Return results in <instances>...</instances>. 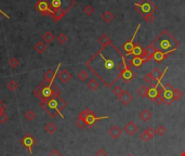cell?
<instances>
[{
  "label": "cell",
  "mask_w": 185,
  "mask_h": 156,
  "mask_svg": "<svg viewBox=\"0 0 185 156\" xmlns=\"http://www.w3.org/2000/svg\"><path fill=\"white\" fill-rule=\"evenodd\" d=\"M122 92H123V90H122V88L120 87V86H117V85H116V86H114V87H113V93L115 94V96L117 97V98L120 96V94L122 93Z\"/></svg>",
  "instance_id": "40"
},
{
  "label": "cell",
  "mask_w": 185,
  "mask_h": 156,
  "mask_svg": "<svg viewBox=\"0 0 185 156\" xmlns=\"http://www.w3.org/2000/svg\"><path fill=\"white\" fill-rule=\"evenodd\" d=\"M9 117L8 115L6 114V113H2V114H0V124H2V125H4V124L8 121Z\"/></svg>",
  "instance_id": "46"
},
{
  "label": "cell",
  "mask_w": 185,
  "mask_h": 156,
  "mask_svg": "<svg viewBox=\"0 0 185 156\" xmlns=\"http://www.w3.org/2000/svg\"><path fill=\"white\" fill-rule=\"evenodd\" d=\"M166 132H167V129L161 125H159L158 127L155 129V133H156L157 135H159V137H163V135H166Z\"/></svg>",
  "instance_id": "36"
},
{
  "label": "cell",
  "mask_w": 185,
  "mask_h": 156,
  "mask_svg": "<svg viewBox=\"0 0 185 156\" xmlns=\"http://www.w3.org/2000/svg\"><path fill=\"white\" fill-rule=\"evenodd\" d=\"M68 40L67 35H65L64 33H60L58 36H56V41L59 42L60 45H65Z\"/></svg>",
  "instance_id": "31"
},
{
  "label": "cell",
  "mask_w": 185,
  "mask_h": 156,
  "mask_svg": "<svg viewBox=\"0 0 185 156\" xmlns=\"http://www.w3.org/2000/svg\"><path fill=\"white\" fill-rule=\"evenodd\" d=\"M24 116L27 121H34V119L36 118V114L33 112V111H27V112H25Z\"/></svg>",
  "instance_id": "38"
},
{
  "label": "cell",
  "mask_w": 185,
  "mask_h": 156,
  "mask_svg": "<svg viewBox=\"0 0 185 156\" xmlns=\"http://www.w3.org/2000/svg\"><path fill=\"white\" fill-rule=\"evenodd\" d=\"M129 65L126 55L113 42L102 47L86 66L103 83L106 88H113L119 79L120 73Z\"/></svg>",
  "instance_id": "1"
},
{
  "label": "cell",
  "mask_w": 185,
  "mask_h": 156,
  "mask_svg": "<svg viewBox=\"0 0 185 156\" xmlns=\"http://www.w3.org/2000/svg\"><path fill=\"white\" fill-rule=\"evenodd\" d=\"M67 12H68V11L64 10V9H59V10H55L53 14H52L51 19L53 20L54 22H59V21H61V20L63 19L64 15H65Z\"/></svg>",
  "instance_id": "22"
},
{
  "label": "cell",
  "mask_w": 185,
  "mask_h": 156,
  "mask_svg": "<svg viewBox=\"0 0 185 156\" xmlns=\"http://www.w3.org/2000/svg\"><path fill=\"white\" fill-rule=\"evenodd\" d=\"M107 118H108V116H103V117H97V116H95L94 113H93L92 111L90 110L89 114L87 115V117L84 118V123H86L87 127L92 128L93 126H94L95 124H97L99 121H101V119H107Z\"/></svg>",
  "instance_id": "10"
},
{
  "label": "cell",
  "mask_w": 185,
  "mask_h": 156,
  "mask_svg": "<svg viewBox=\"0 0 185 156\" xmlns=\"http://www.w3.org/2000/svg\"><path fill=\"white\" fill-rule=\"evenodd\" d=\"M156 52V49H155L154 45L150 44L148 45L146 48H144V54H143V58L146 59V60L149 62L150 60H153V55H154V53Z\"/></svg>",
  "instance_id": "17"
},
{
  "label": "cell",
  "mask_w": 185,
  "mask_h": 156,
  "mask_svg": "<svg viewBox=\"0 0 185 156\" xmlns=\"http://www.w3.org/2000/svg\"><path fill=\"white\" fill-rule=\"evenodd\" d=\"M55 39V37H54L53 33L52 31H45V33L42 34V41L45 42V44H51V42H53V40Z\"/></svg>",
  "instance_id": "23"
},
{
  "label": "cell",
  "mask_w": 185,
  "mask_h": 156,
  "mask_svg": "<svg viewBox=\"0 0 185 156\" xmlns=\"http://www.w3.org/2000/svg\"><path fill=\"white\" fill-rule=\"evenodd\" d=\"M144 20H145V21L147 22L148 24H150V23H153L155 20H156V17H155V14L153 13V14H149V15H147V17H144Z\"/></svg>",
  "instance_id": "45"
},
{
  "label": "cell",
  "mask_w": 185,
  "mask_h": 156,
  "mask_svg": "<svg viewBox=\"0 0 185 156\" xmlns=\"http://www.w3.org/2000/svg\"><path fill=\"white\" fill-rule=\"evenodd\" d=\"M135 77H136V73L133 71V69H132L130 65H128V66L123 69L121 73H120V76H119V78L121 79L125 83H129L130 81L133 80Z\"/></svg>",
  "instance_id": "7"
},
{
  "label": "cell",
  "mask_w": 185,
  "mask_h": 156,
  "mask_svg": "<svg viewBox=\"0 0 185 156\" xmlns=\"http://www.w3.org/2000/svg\"><path fill=\"white\" fill-rule=\"evenodd\" d=\"M144 131H145V132L147 133V135H149L152 139L154 138V135H156V133H155V129H153L152 127H147V128H146V130H144Z\"/></svg>",
  "instance_id": "47"
},
{
  "label": "cell",
  "mask_w": 185,
  "mask_h": 156,
  "mask_svg": "<svg viewBox=\"0 0 185 156\" xmlns=\"http://www.w3.org/2000/svg\"><path fill=\"white\" fill-rule=\"evenodd\" d=\"M34 49H35L36 52H38V53H43V52L47 51V45H45V42L43 41H38L37 44L35 45V47H34Z\"/></svg>",
  "instance_id": "26"
},
{
  "label": "cell",
  "mask_w": 185,
  "mask_h": 156,
  "mask_svg": "<svg viewBox=\"0 0 185 156\" xmlns=\"http://www.w3.org/2000/svg\"><path fill=\"white\" fill-rule=\"evenodd\" d=\"M144 54V48L142 46H141L139 42H135V45H134L133 47V50L130 52L128 55H126V58L129 55H132V56H143Z\"/></svg>",
  "instance_id": "19"
},
{
  "label": "cell",
  "mask_w": 185,
  "mask_h": 156,
  "mask_svg": "<svg viewBox=\"0 0 185 156\" xmlns=\"http://www.w3.org/2000/svg\"><path fill=\"white\" fill-rule=\"evenodd\" d=\"M144 81H145L146 83H148L149 86L154 83V78H153V76H152V73H148L144 76Z\"/></svg>",
  "instance_id": "41"
},
{
  "label": "cell",
  "mask_w": 185,
  "mask_h": 156,
  "mask_svg": "<svg viewBox=\"0 0 185 156\" xmlns=\"http://www.w3.org/2000/svg\"><path fill=\"white\" fill-rule=\"evenodd\" d=\"M122 133V130L121 128L119 127V126L117 125H114L113 127H111V129L108 130V135H111L113 139H118V138H120V135H121Z\"/></svg>",
  "instance_id": "20"
},
{
  "label": "cell",
  "mask_w": 185,
  "mask_h": 156,
  "mask_svg": "<svg viewBox=\"0 0 185 156\" xmlns=\"http://www.w3.org/2000/svg\"><path fill=\"white\" fill-rule=\"evenodd\" d=\"M20 144L23 148H25L28 151L29 154H31V153H33V148L37 144V140H36V138L33 137L31 133H26V135L20 140Z\"/></svg>",
  "instance_id": "4"
},
{
  "label": "cell",
  "mask_w": 185,
  "mask_h": 156,
  "mask_svg": "<svg viewBox=\"0 0 185 156\" xmlns=\"http://www.w3.org/2000/svg\"><path fill=\"white\" fill-rule=\"evenodd\" d=\"M56 100H58V104H59V110H60V112H61L62 110H64V108L66 107L67 103H66L61 97H56Z\"/></svg>",
  "instance_id": "39"
},
{
  "label": "cell",
  "mask_w": 185,
  "mask_h": 156,
  "mask_svg": "<svg viewBox=\"0 0 185 156\" xmlns=\"http://www.w3.org/2000/svg\"><path fill=\"white\" fill-rule=\"evenodd\" d=\"M58 78L60 79L61 83H67L68 81L72 79V74H70L66 69H62L60 73H58Z\"/></svg>",
  "instance_id": "18"
},
{
  "label": "cell",
  "mask_w": 185,
  "mask_h": 156,
  "mask_svg": "<svg viewBox=\"0 0 185 156\" xmlns=\"http://www.w3.org/2000/svg\"><path fill=\"white\" fill-rule=\"evenodd\" d=\"M159 85L161 86V83H153V85H150L149 87H148L147 98L149 99L150 101H153V102L156 100L157 97H159L161 94V89H159Z\"/></svg>",
  "instance_id": "9"
},
{
  "label": "cell",
  "mask_w": 185,
  "mask_h": 156,
  "mask_svg": "<svg viewBox=\"0 0 185 156\" xmlns=\"http://www.w3.org/2000/svg\"><path fill=\"white\" fill-rule=\"evenodd\" d=\"M41 87H42V86H41ZM53 97H54V94H53V92H52L51 88L50 87H42L41 88V91H40L39 96H38V98L40 99V102H45V101H48L49 99L53 98Z\"/></svg>",
  "instance_id": "11"
},
{
  "label": "cell",
  "mask_w": 185,
  "mask_h": 156,
  "mask_svg": "<svg viewBox=\"0 0 185 156\" xmlns=\"http://www.w3.org/2000/svg\"><path fill=\"white\" fill-rule=\"evenodd\" d=\"M97 156H107V152H106V150L105 149H100V150H97V154H95Z\"/></svg>",
  "instance_id": "49"
},
{
  "label": "cell",
  "mask_w": 185,
  "mask_h": 156,
  "mask_svg": "<svg viewBox=\"0 0 185 156\" xmlns=\"http://www.w3.org/2000/svg\"><path fill=\"white\" fill-rule=\"evenodd\" d=\"M7 87H8V89L10 90V91H15V90L17 89V87H19V83H17L15 80H13V79H11L10 81L8 83V85H7Z\"/></svg>",
  "instance_id": "34"
},
{
  "label": "cell",
  "mask_w": 185,
  "mask_h": 156,
  "mask_svg": "<svg viewBox=\"0 0 185 156\" xmlns=\"http://www.w3.org/2000/svg\"><path fill=\"white\" fill-rule=\"evenodd\" d=\"M139 117H140V118L142 119L143 121H149V119L153 117V114L148 110L144 108V110H142L140 112V114H139Z\"/></svg>",
  "instance_id": "25"
},
{
  "label": "cell",
  "mask_w": 185,
  "mask_h": 156,
  "mask_svg": "<svg viewBox=\"0 0 185 156\" xmlns=\"http://www.w3.org/2000/svg\"><path fill=\"white\" fill-rule=\"evenodd\" d=\"M161 97L167 105H171L172 102H174L173 101V87L170 83L161 85Z\"/></svg>",
  "instance_id": "5"
},
{
  "label": "cell",
  "mask_w": 185,
  "mask_h": 156,
  "mask_svg": "<svg viewBox=\"0 0 185 156\" xmlns=\"http://www.w3.org/2000/svg\"><path fill=\"white\" fill-rule=\"evenodd\" d=\"M147 90H148V87H146L145 85H142L138 89V94L141 98H146V97H147Z\"/></svg>",
  "instance_id": "33"
},
{
  "label": "cell",
  "mask_w": 185,
  "mask_h": 156,
  "mask_svg": "<svg viewBox=\"0 0 185 156\" xmlns=\"http://www.w3.org/2000/svg\"><path fill=\"white\" fill-rule=\"evenodd\" d=\"M140 27H141V24H139V25L136 26L135 31H134L133 37H132L131 39L128 40V41H126L125 44L122 45L121 49H122V51H123V52H126V55H128V54H129L130 52H131L132 50H133V47H134V45H135V42H134V39H135L136 34H138V31H139V29H140Z\"/></svg>",
  "instance_id": "8"
},
{
  "label": "cell",
  "mask_w": 185,
  "mask_h": 156,
  "mask_svg": "<svg viewBox=\"0 0 185 156\" xmlns=\"http://www.w3.org/2000/svg\"><path fill=\"white\" fill-rule=\"evenodd\" d=\"M154 45L155 49L159 50L164 53H168L170 55L171 53H173L175 50H178L180 47V42L173 37V35H171V33H169L168 31H163L152 42Z\"/></svg>",
  "instance_id": "2"
},
{
  "label": "cell",
  "mask_w": 185,
  "mask_h": 156,
  "mask_svg": "<svg viewBox=\"0 0 185 156\" xmlns=\"http://www.w3.org/2000/svg\"><path fill=\"white\" fill-rule=\"evenodd\" d=\"M99 42L101 44V46L102 47H106V46H108L109 44L111 42V38L108 37L107 35H102L101 37L99 38Z\"/></svg>",
  "instance_id": "29"
},
{
  "label": "cell",
  "mask_w": 185,
  "mask_h": 156,
  "mask_svg": "<svg viewBox=\"0 0 185 156\" xmlns=\"http://www.w3.org/2000/svg\"><path fill=\"white\" fill-rule=\"evenodd\" d=\"M123 130H125V132L127 133L128 135H136V133H138L139 127L133 123V121H129V123L125 125Z\"/></svg>",
  "instance_id": "16"
},
{
  "label": "cell",
  "mask_w": 185,
  "mask_h": 156,
  "mask_svg": "<svg viewBox=\"0 0 185 156\" xmlns=\"http://www.w3.org/2000/svg\"><path fill=\"white\" fill-rule=\"evenodd\" d=\"M75 124H76V126L79 128V129H84V128L87 127L84 121H82V119H80V118H77L76 121H75Z\"/></svg>",
  "instance_id": "42"
},
{
  "label": "cell",
  "mask_w": 185,
  "mask_h": 156,
  "mask_svg": "<svg viewBox=\"0 0 185 156\" xmlns=\"http://www.w3.org/2000/svg\"><path fill=\"white\" fill-rule=\"evenodd\" d=\"M93 12H94V9H93V7L91 6V4H87V6L83 8V13L86 15H88V17L92 15Z\"/></svg>",
  "instance_id": "37"
},
{
  "label": "cell",
  "mask_w": 185,
  "mask_h": 156,
  "mask_svg": "<svg viewBox=\"0 0 185 156\" xmlns=\"http://www.w3.org/2000/svg\"><path fill=\"white\" fill-rule=\"evenodd\" d=\"M45 130L47 131L49 135H53V133L58 130V127H56V125L54 123H48V124H45Z\"/></svg>",
  "instance_id": "28"
},
{
  "label": "cell",
  "mask_w": 185,
  "mask_h": 156,
  "mask_svg": "<svg viewBox=\"0 0 185 156\" xmlns=\"http://www.w3.org/2000/svg\"><path fill=\"white\" fill-rule=\"evenodd\" d=\"M118 99H119L120 103L123 104L125 106H127V105H129V104L132 102V100H133V96H132V94L130 93L129 91L125 90V91H123L122 93L120 94L119 97H118Z\"/></svg>",
  "instance_id": "15"
},
{
  "label": "cell",
  "mask_w": 185,
  "mask_h": 156,
  "mask_svg": "<svg viewBox=\"0 0 185 156\" xmlns=\"http://www.w3.org/2000/svg\"><path fill=\"white\" fill-rule=\"evenodd\" d=\"M150 139H152V138H150L149 135H148L147 133L145 132V131H143V132L140 133V140H141V141H143V142H148Z\"/></svg>",
  "instance_id": "44"
},
{
  "label": "cell",
  "mask_w": 185,
  "mask_h": 156,
  "mask_svg": "<svg viewBox=\"0 0 185 156\" xmlns=\"http://www.w3.org/2000/svg\"><path fill=\"white\" fill-rule=\"evenodd\" d=\"M87 87L90 91H97V89L100 88V83L97 79H90L87 83Z\"/></svg>",
  "instance_id": "24"
},
{
  "label": "cell",
  "mask_w": 185,
  "mask_h": 156,
  "mask_svg": "<svg viewBox=\"0 0 185 156\" xmlns=\"http://www.w3.org/2000/svg\"><path fill=\"white\" fill-rule=\"evenodd\" d=\"M125 156H132L131 154H127V155H125Z\"/></svg>",
  "instance_id": "52"
},
{
  "label": "cell",
  "mask_w": 185,
  "mask_h": 156,
  "mask_svg": "<svg viewBox=\"0 0 185 156\" xmlns=\"http://www.w3.org/2000/svg\"><path fill=\"white\" fill-rule=\"evenodd\" d=\"M133 8L143 17L153 14L157 10V6L153 0H140L139 2H135L133 4Z\"/></svg>",
  "instance_id": "3"
},
{
  "label": "cell",
  "mask_w": 185,
  "mask_h": 156,
  "mask_svg": "<svg viewBox=\"0 0 185 156\" xmlns=\"http://www.w3.org/2000/svg\"><path fill=\"white\" fill-rule=\"evenodd\" d=\"M49 156H62V153L58 149H53L49 152Z\"/></svg>",
  "instance_id": "48"
},
{
  "label": "cell",
  "mask_w": 185,
  "mask_h": 156,
  "mask_svg": "<svg viewBox=\"0 0 185 156\" xmlns=\"http://www.w3.org/2000/svg\"><path fill=\"white\" fill-rule=\"evenodd\" d=\"M9 64H10V66L12 67V69H17V67L19 66L20 62L17 58H12V59H10V61H9Z\"/></svg>",
  "instance_id": "43"
},
{
  "label": "cell",
  "mask_w": 185,
  "mask_h": 156,
  "mask_svg": "<svg viewBox=\"0 0 185 156\" xmlns=\"http://www.w3.org/2000/svg\"><path fill=\"white\" fill-rule=\"evenodd\" d=\"M167 71H168V67H166L163 72H161L158 67H154L152 71V76H153V78H154V81H156L157 83H161V79H163L164 73H166Z\"/></svg>",
  "instance_id": "14"
},
{
  "label": "cell",
  "mask_w": 185,
  "mask_h": 156,
  "mask_svg": "<svg viewBox=\"0 0 185 156\" xmlns=\"http://www.w3.org/2000/svg\"><path fill=\"white\" fill-rule=\"evenodd\" d=\"M60 66H61V64H59L58 67H56L55 69H48V71L45 73V76H43V80L48 81V83H53V80H54V78H55V76L58 75V69H60Z\"/></svg>",
  "instance_id": "13"
},
{
  "label": "cell",
  "mask_w": 185,
  "mask_h": 156,
  "mask_svg": "<svg viewBox=\"0 0 185 156\" xmlns=\"http://www.w3.org/2000/svg\"><path fill=\"white\" fill-rule=\"evenodd\" d=\"M154 102L156 103L157 105H160V104L164 103V99H163V97H161V94H160V96H159V97H157V98H156V100H155Z\"/></svg>",
  "instance_id": "50"
},
{
  "label": "cell",
  "mask_w": 185,
  "mask_h": 156,
  "mask_svg": "<svg viewBox=\"0 0 185 156\" xmlns=\"http://www.w3.org/2000/svg\"><path fill=\"white\" fill-rule=\"evenodd\" d=\"M77 78H78L80 81H82V83H83V81H86L87 79L89 78L88 72H87L86 69H81V71L78 73V75H77Z\"/></svg>",
  "instance_id": "32"
},
{
  "label": "cell",
  "mask_w": 185,
  "mask_h": 156,
  "mask_svg": "<svg viewBox=\"0 0 185 156\" xmlns=\"http://www.w3.org/2000/svg\"><path fill=\"white\" fill-rule=\"evenodd\" d=\"M50 88H51V90H52V92H53V94H54V97H61V89L58 87V86L55 85L54 83H52L51 85H50Z\"/></svg>",
  "instance_id": "35"
},
{
  "label": "cell",
  "mask_w": 185,
  "mask_h": 156,
  "mask_svg": "<svg viewBox=\"0 0 185 156\" xmlns=\"http://www.w3.org/2000/svg\"><path fill=\"white\" fill-rule=\"evenodd\" d=\"M101 17H102V20L105 22V23L108 24V23H111V22L114 20V14L111 12V11H105V12L102 14Z\"/></svg>",
  "instance_id": "27"
},
{
  "label": "cell",
  "mask_w": 185,
  "mask_h": 156,
  "mask_svg": "<svg viewBox=\"0 0 185 156\" xmlns=\"http://www.w3.org/2000/svg\"><path fill=\"white\" fill-rule=\"evenodd\" d=\"M168 56H169L168 53H164V52L156 50V52L154 53V55H153V60H154L155 62L157 63V64H160V63L163 62L164 59H167Z\"/></svg>",
  "instance_id": "21"
},
{
  "label": "cell",
  "mask_w": 185,
  "mask_h": 156,
  "mask_svg": "<svg viewBox=\"0 0 185 156\" xmlns=\"http://www.w3.org/2000/svg\"><path fill=\"white\" fill-rule=\"evenodd\" d=\"M35 9L42 15L52 17V14H53V11L50 8V3L48 0H38L35 4Z\"/></svg>",
  "instance_id": "6"
},
{
  "label": "cell",
  "mask_w": 185,
  "mask_h": 156,
  "mask_svg": "<svg viewBox=\"0 0 185 156\" xmlns=\"http://www.w3.org/2000/svg\"><path fill=\"white\" fill-rule=\"evenodd\" d=\"M4 110H6V104L2 100H0V114L4 113Z\"/></svg>",
  "instance_id": "51"
},
{
  "label": "cell",
  "mask_w": 185,
  "mask_h": 156,
  "mask_svg": "<svg viewBox=\"0 0 185 156\" xmlns=\"http://www.w3.org/2000/svg\"><path fill=\"white\" fill-rule=\"evenodd\" d=\"M94 156H97V155H94Z\"/></svg>",
  "instance_id": "53"
},
{
  "label": "cell",
  "mask_w": 185,
  "mask_h": 156,
  "mask_svg": "<svg viewBox=\"0 0 185 156\" xmlns=\"http://www.w3.org/2000/svg\"><path fill=\"white\" fill-rule=\"evenodd\" d=\"M183 98V92L180 89L173 87V101H179Z\"/></svg>",
  "instance_id": "30"
},
{
  "label": "cell",
  "mask_w": 185,
  "mask_h": 156,
  "mask_svg": "<svg viewBox=\"0 0 185 156\" xmlns=\"http://www.w3.org/2000/svg\"><path fill=\"white\" fill-rule=\"evenodd\" d=\"M128 63L131 67H141L145 63H147L148 61L146 59H144L143 56H132V59H127Z\"/></svg>",
  "instance_id": "12"
}]
</instances>
